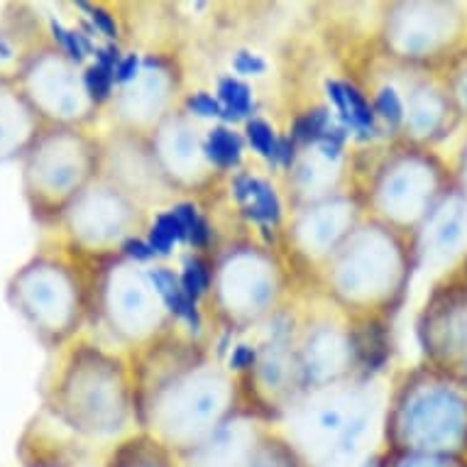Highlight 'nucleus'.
I'll list each match as a JSON object with an SVG mask.
<instances>
[{
    "label": "nucleus",
    "mask_w": 467,
    "mask_h": 467,
    "mask_svg": "<svg viewBox=\"0 0 467 467\" xmlns=\"http://www.w3.org/2000/svg\"><path fill=\"white\" fill-rule=\"evenodd\" d=\"M208 157L221 164V167H230L240 160V140L235 132H228L225 128H218V130L211 132L206 145Z\"/></svg>",
    "instance_id": "obj_5"
},
{
    "label": "nucleus",
    "mask_w": 467,
    "mask_h": 467,
    "mask_svg": "<svg viewBox=\"0 0 467 467\" xmlns=\"http://www.w3.org/2000/svg\"><path fill=\"white\" fill-rule=\"evenodd\" d=\"M189 106H192L199 115H223L221 103H215V100L211 99V96H206V93L193 96V99L189 100Z\"/></svg>",
    "instance_id": "obj_12"
},
{
    "label": "nucleus",
    "mask_w": 467,
    "mask_h": 467,
    "mask_svg": "<svg viewBox=\"0 0 467 467\" xmlns=\"http://www.w3.org/2000/svg\"><path fill=\"white\" fill-rule=\"evenodd\" d=\"M238 199L245 203L247 213L253 215L254 221H276L279 215V203H276L275 193L267 184H262L257 179H238Z\"/></svg>",
    "instance_id": "obj_1"
},
{
    "label": "nucleus",
    "mask_w": 467,
    "mask_h": 467,
    "mask_svg": "<svg viewBox=\"0 0 467 467\" xmlns=\"http://www.w3.org/2000/svg\"><path fill=\"white\" fill-rule=\"evenodd\" d=\"M247 138H250L253 147L260 154H265L269 160H272V157H279V147H282V142H276L275 132L269 130L267 123L253 120V123L247 125Z\"/></svg>",
    "instance_id": "obj_8"
},
{
    "label": "nucleus",
    "mask_w": 467,
    "mask_h": 467,
    "mask_svg": "<svg viewBox=\"0 0 467 467\" xmlns=\"http://www.w3.org/2000/svg\"><path fill=\"white\" fill-rule=\"evenodd\" d=\"M208 284V276H206V269H203V265H201L199 260H192L189 265H186V272H184V279H182V286H184V291L192 296V299H196L201 291L206 289Z\"/></svg>",
    "instance_id": "obj_9"
},
{
    "label": "nucleus",
    "mask_w": 467,
    "mask_h": 467,
    "mask_svg": "<svg viewBox=\"0 0 467 467\" xmlns=\"http://www.w3.org/2000/svg\"><path fill=\"white\" fill-rule=\"evenodd\" d=\"M91 10V8H88ZM91 17H93V23L99 25L100 30L106 32L108 37H115V23L110 20V16H106L103 10H91Z\"/></svg>",
    "instance_id": "obj_14"
},
{
    "label": "nucleus",
    "mask_w": 467,
    "mask_h": 467,
    "mask_svg": "<svg viewBox=\"0 0 467 467\" xmlns=\"http://www.w3.org/2000/svg\"><path fill=\"white\" fill-rule=\"evenodd\" d=\"M135 69H138V57L132 54L125 62L118 64V78H120V81H128V78H132Z\"/></svg>",
    "instance_id": "obj_15"
},
{
    "label": "nucleus",
    "mask_w": 467,
    "mask_h": 467,
    "mask_svg": "<svg viewBox=\"0 0 467 467\" xmlns=\"http://www.w3.org/2000/svg\"><path fill=\"white\" fill-rule=\"evenodd\" d=\"M128 253L135 254L138 260H147V257L152 254V247L145 245V243H138V240H135V243H128Z\"/></svg>",
    "instance_id": "obj_16"
},
{
    "label": "nucleus",
    "mask_w": 467,
    "mask_h": 467,
    "mask_svg": "<svg viewBox=\"0 0 467 467\" xmlns=\"http://www.w3.org/2000/svg\"><path fill=\"white\" fill-rule=\"evenodd\" d=\"M115 64H118V52L115 49H103L99 54V64L88 69L86 74V84H88V91L96 100H103L110 91V84H113V77L118 74L115 71Z\"/></svg>",
    "instance_id": "obj_3"
},
{
    "label": "nucleus",
    "mask_w": 467,
    "mask_h": 467,
    "mask_svg": "<svg viewBox=\"0 0 467 467\" xmlns=\"http://www.w3.org/2000/svg\"><path fill=\"white\" fill-rule=\"evenodd\" d=\"M253 358H254V355L250 353V350H245V348H243V350H238V355H235V360H233V362H235V365H245V362L253 360Z\"/></svg>",
    "instance_id": "obj_17"
},
{
    "label": "nucleus",
    "mask_w": 467,
    "mask_h": 467,
    "mask_svg": "<svg viewBox=\"0 0 467 467\" xmlns=\"http://www.w3.org/2000/svg\"><path fill=\"white\" fill-rule=\"evenodd\" d=\"M52 30H54V35H57V37H59V42H62L64 47H67V49H69V54L71 57H74V59H81V57H84V49H88V39L84 37V35H77V32H67L62 27V25H57V23H52Z\"/></svg>",
    "instance_id": "obj_10"
},
{
    "label": "nucleus",
    "mask_w": 467,
    "mask_h": 467,
    "mask_svg": "<svg viewBox=\"0 0 467 467\" xmlns=\"http://www.w3.org/2000/svg\"><path fill=\"white\" fill-rule=\"evenodd\" d=\"M154 286L160 289V294L164 296V301L169 304V308L179 314L182 318L192 323H199V316H196V308H193V299L184 291V286L174 279V275H169L164 269L154 272L152 275Z\"/></svg>",
    "instance_id": "obj_2"
},
{
    "label": "nucleus",
    "mask_w": 467,
    "mask_h": 467,
    "mask_svg": "<svg viewBox=\"0 0 467 467\" xmlns=\"http://www.w3.org/2000/svg\"><path fill=\"white\" fill-rule=\"evenodd\" d=\"M235 69L240 74H260V71H265V62H262L260 57H254V54L240 52L235 57Z\"/></svg>",
    "instance_id": "obj_13"
},
{
    "label": "nucleus",
    "mask_w": 467,
    "mask_h": 467,
    "mask_svg": "<svg viewBox=\"0 0 467 467\" xmlns=\"http://www.w3.org/2000/svg\"><path fill=\"white\" fill-rule=\"evenodd\" d=\"M186 228L182 225L174 211L171 213L160 215V221L154 223L152 233H150V247H152V253L167 254L169 247L174 245V240H186Z\"/></svg>",
    "instance_id": "obj_4"
},
{
    "label": "nucleus",
    "mask_w": 467,
    "mask_h": 467,
    "mask_svg": "<svg viewBox=\"0 0 467 467\" xmlns=\"http://www.w3.org/2000/svg\"><path fill=\"white\" fill-rule=\"evenodd\" d=\"M218 93H221L223 100V113L228 118H240V115L250 113L253 99H250L245 84H240L235 78H223Z\"/></svg>",
    "instance_id": "obj_6"
},
{
    "label": "nucleus",
    "mask_w": 467,
    "mask_h": 467,
    "mask_svg": "<svg viewBox=\"0 0 467 467\" xmlns=\"http://www.w3.org/2000/svg\"><path fill=\"white\" fill-rule=\"evenodd\" d=\"M377 110L389 120V123H399L401 120V100L391 88H384L379 96H377Z\"/></svg>",
    "instance_id": "obj_11"
},
{
    "label": "nucleus",
    "mask_w": 467,
    "mask_h": 467,
    "mask_svg": "<svg viewBox=\"0 0 467 467\" xmlns=\"http://www.w3.org/2000/svg\"><path fill=\"white\" fill-rule=\"evenodd\" d=\"M345 96H348V110L343 115L345 120L358 125L360 130H372L375 128V113H372V108L365 103V99L355 91L353 86H345Z\"/></svg>",
    "instance_id": "obj_7"
}]
</instances>
